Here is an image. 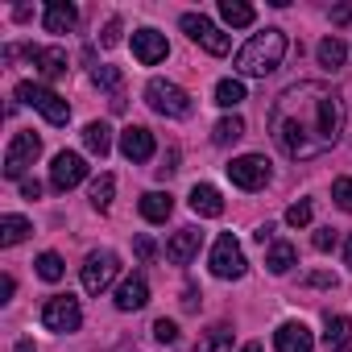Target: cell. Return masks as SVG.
<instances>
[{"mask_svg": "<svg viewBox=\"0 0 352 352\" xmlns=\"http://www.w3.org/2000/svg\"><path fill=\"white\" fill-rule=\"evenodd\" d=\"M340 133L344 100L327 83H290L270 108V137L294 162L323 157L340 141Z\"/></svg>", "mask_w": 352, "mask_h": 352, "instance_id": "obj_1", "label": "cell"}, {"mask_svg": "<svg viewBox=\"0 0 352 352\" xmlns=\"http://www.w3.org/2000/svg\"><path fill=\"white\" fill-rule=\"evenodd\" d=\"M282 58H286V34L282 30H261L236 50V71L253 75V79H265L282 67Z\"/></svg>", "mask_w": 352, "mask_h": 352, "instance_id": "obj_2", "label": "cell"}, {"mask_svg": "<svg viewBox=\"0 0 352 352\" xmlns=\"http://www.w3.org/2000/svg\"><path fill=\"white\" fill-rule=\"evenodd\" d=\"M145 104L157 112V116H170V120H187L195 112V100L170 79H149L145 83Z\"/></svg>", "mask_w": 352, "mask_h": 352, "instance_id": "obj_3", "label": "cell"}, {"mask_svg": "<svg viewBox=\"0 0 352 352\" xmlns=\"http://www.w3.org/2000/svg\"><path fill=\"white\" fill-rule=\"evenodd\" d=\"M17 100H21V104H30V108H38L50 124H67V120H71L67 100H63L58 91H50L46 83H17Z\"/></svg>", "mask_w": 352, "mask_h": 352, "instance_id": "obj_4", "label": "cell"}, {"mask_svg": "<svg viewBox=\"0 0 352 352\" xmlns=\"http://www.w3.org/2000/svg\"><path fill=\"white\" fill-rule=\"evenodd\" d=\"M245 270H249V261H245L241 241L232 232L216 236V245H212V274L224 278V282H236V278H245Z\"/></svg>", "mask_w": 352, "mask_h": 352, "instance_id": "obj_5", "label": "cell"}, {"mask_svg": "<svg viewBox=\"0 0 352 352\" xmlns=\"http://www.w3.org/2000/svg\"><path fill=\"white\" fill-rule=\"evenodd\" d=\"M116 274H120V257H116L112 249H96V253H87V261H83V290H87V294H104Z\"/></svg>", "mask_w": 352, "mask_h": 352, "instance_id": "obj_6", "label": "cell"}, {"mask_svg": "<svg viewBox=\"0 0 352 352\" xmlns=\"http://www.w3.org/2000/svg\"><path fill=\"white\" fill-rule=\"evenodd\" d=\"M79 323H83L79 298H71V294L46 298V307H42V327L46 331H79Z\"/></svg>", "mask_w": 352, "mask_h": 352, "instance_id": "obj_7", "label": "cell"}, {"mask_svg": "<svg viewBox=\"0 0 352 352\" xmlns=\"http://www.w3.org/2000/svg\"><path fill=\"white\" fill-rule=\"evenodd\" d=\"M228 179H232V187H241V191H261V187L270 183V162H265L261 153L232 157V162H228Z\"/></svg>", "mask_w": 352, "mask_h": 352, "instance_id": "obj_8", "label": "cell"}, {"mask_svg": "<svg viewBox=\"0 0 352 352\" xmlns=\"http://www.w3.org/2000/svg\"><path fill=\"white\" fill-rule=\"evenodd\" d=\"M38 153H42V137L38 133H17L9 141V153H5V179H21L38 162Z\"/></svg>", "mask_w": 352, "mask_h": 352, "instance_id": "obj_9", "label": "cell"}, {"mask_svg": "<svg viewBox=\"0 0 352 352\" xmlns=\"http://www.w3.org/2000/svg\"><path fill=\"white\" fill-rule=\"evenodd\" d=\"M183 30H187V38H191V42H199V46H204L208 54H216V58H224V54H228V46H232V42H228V34H220L204 13H187V17H183Z\"/></svg>", "mask_w": 352, "mask_h": 352, "instance_id": "obj_10", "label": "cell"}, {"mask_svg": "<svg viewBox=\"0 0 352 352\" xmlns=\"http://www.w3.org/2000/svg\"><path fill=\"white\" fill-rule=\"evenodd\" d=\"M83 179H87V162H83L79 153L63 149V153L54 157V166H50V187H54V191H71V187H79Z\"/></svg>", "mask_w": 352, "mask_h": 352, "instance_id": "obj_11", "label": "cell"}, {"mask_svg": "<svg viewBox=\"0 0 352 352\" xmlns=\"http://www.w3.org/2000/svg\"><path fill=\"white\" fill-rule=\"evenodd\" d=\"M133 54H137L141 67H157V63L170 54L166 34H157V30H137V34H133Z\"/></svg>", "mask_w": 352, "mask_h": 352, "instance_id": "obj_12", "label": "cell"}, {"mask_svg": "<svg viewBox=\"0 0 352 352\" xmlns=\"http://www.w3.org/2000/svg\"><path fill=\"white\" fill-rule=\"evenodd\" d=\"M120 153H124L129 162H149V157H153V133H149L145 124H129V129L120 133Z\"/></svg>", "mask_w": 352, "mask_h": 352, "instance_id": "obj_13", "label": "cell"}, {"mask_svg": "<svg viewBox=\"0 0 352 352\" xmlns=\"http://www.w3.org/2000/svg\"><path fill=\"white\" fill-rule=\"evenodd\" d=\"M274 348L278 352H311L315 348V336H311V327L307 323H282L278 331H274Z\"/></svg>", "mask_w": 352, "mask_h": 352, "instance_id": "obj_14", "label": "cell"}, {"mask_svg": "<svg viewBox=\"0 0 352 352\" xmlns=\"http://www.w3.org/2000/svg\"><path fill=\"white\" fill-rule=\"evenodd\" d=\"M25 54H30V63H34L46 79L67 75V50H58V46H30Z\"/></svg>", "mask_w": 352, "mask_h": 352, "instance_id": "obj_15", "label": "cell"}, {"mask_svg": "<svg viewBox=\"0 0 352 352\" xmlns=\"http://www.w3.org/2000/svg\"><path fill=\"white\" fill-rule=\"evenodd\" d=\"M199 241H204V232H199V228H183V232H174V236H170V245H166V257H170L174 265H187V261L199 253Z\"/></svg>", "mask_w": 352, "mask_h": 352, "instance_id": "obj_16", "label": "cell"}, {"mask_svg": "<svg viewBox=\"0 0 352 352\" xmlns=\"http://www.w3.org/2000/svg\"><path fill=\"white\" fill-rule=\"evenodd\" d=\"M191 212L204 216V220L224 216V199H220V191H216L212 183H195V187H191Z\"/></svg>", "mask_w": 352, "mask_h": 352, "instance_id": "obj_17", "label": "cell"}, {"mask_svg": "<svg viewBox=\"0 0 352 352\" xmlns=\"http://www.w3.org/2000/svg\"><path fill=\"white\" fill-rule=\"evenodd\" d=\"M145 302H149V282H145L141 274L124 278L120 290H116V311H141Z\"/></svg>", "mask_w": 352, "mask_h": 352, "instance_id": "obj_18", "label": "cell"}, {"mask_svg": "<svg viewBox=\"0 0 352 352\" xmlns=\"http://www.w3.org/2000/svg\"><path fill=\"white\" fill-rule=\"evenodd\" d=\"M75 21H79V9L67 5V0H50V5H46V17H42L46 34H71Z\"/></svg>", "mask_w": 352, "mask_h": 352, "instance_id": "obj_19", "label": "cell"}, {"mask_svg": "<svg viewBox=\"0 0 352 352\" xmlns=\"http://www.w3.org/2000/svg\"><path fill=\"white\" fill-rule=\"evenodd\" d=\"M141 216L149 220V224H166L170 220V212H174V199L166 195V191H149V195H141Z\"/></svg>", "mask_w": 352, "mask_h": 352, "instance_id": "obj_20", "label": "cell"}, {"mask_svg": "<svg viewBox=\"0 0 352 352\" xmlns=\"http://www.w3.org/2000/svg\"><path fill=\"white\" fill-rule=\"evenodd\" d=\"M83 145H87V153L108 157V149H112V129H108L104 120H91V124L83 129Z\"/></svg>", "mask_w": 352, "mask_h": 352, "instance_id": "obj_21", "label": "cell"}, {"mask_svg": "<svg viewBox=\"0 0 352 352\" xmlns=\"http://www.w3.org/2000/svg\"><path fill=\"white\" fill-rule=\"evenodd\" d=\"M220 17H224L228 25L245 30V25H253V21H257V9H253V5H245V0H220Z\"/></svg>", "mask_w": 352, "mask_h": 352, "instance_id": "obj_22", "label": "cell"}, {"mask_svg": "<svg viewBox=\"0 0 352 352\" xmlns=\"http://www.w3.org/2000/svg\"><path fill=\"white\" fill-rule=\"evenodd\" d=\"M298 261V253H294V245L290 241H274L270 245V253H265V265H270V274H290V265Z\"/></svg>", "mask_w": 352, "mask_h": 352, "instance_id": "obj_23", "label": "cell"}, {"mask_svg": "<svg viewBox=\"0 0 352 352\" xmlns=\"http://www.w3.org/2000/svg\"><path fill=\"white\" fill-rule=\"evenodd\" d=\"M25 236H30V220L25 216H5V220H0V245H5V249L21 245Z\"/></svg>", "mask_w": 352, "mask_h": 352, "instance_id": "obj_24", "label": "cell"}, {"mask_svg": "<svg viewBox=\"0 0 352 352\" xmlns=\"http://www.w3.org/2000/svg\"><path fill=\"white\" fill-rule=\"evenodd\" d=\"M323 340H327V348H344L348 340H352V319L348 315H327V331H323Z\"/></svg>", "mask_w": 352, "mask_h": 352, "instance_id": "obj_25", "label": "cell"}, {"mask_svg": "<svg viewBox=\"0 0 352 352\" xmlns=\"http://www.w3.org/2000/svg\"><path fill=\"white\" fill-rule=\"evenodd\" d=\"M228 348H232V327H228V323L208 327V336L195 344V352H228Z\"/></svg>", "mask_w": 352, "mask_h": 352, "instance_id": "obj_26", "label": "cell"}, {"mask_svg": "<svg viewBox=\"0 0 352 352\" xmlns=\"http://www.w3.org/2000/svg\"><path fill=\"white\" fill-rule=\"evenodd\" d=\"M315 54H319V63H323L327 71H336V67H344V58H348V46H344L340 38H323Z\"/></svg>", "mask_w": 352, "mask_h": 352, "instance_id": "obj_27", "label": "cell"}, {"mask_svg": "<svg viewBox=\"0 0 352 352\" xmlns=\"http://www.w3.org/2000/svg\"><path fill=\"white\" fill-rule=\"evenodd\" d=\"M112 195H116V179H112V174H100V179L91 183V208L96 212H108L112 208Z\"/></svg>", "mask_w": 352, "mask_h": 352, "instance_id": "obj_28", "label": "cell"}, {"mask_svg": "<svg viewBox=\"0 0 352 352\" xmlns=\"http://www.w3.org/2000/svg\"><path fill=\"white\" fill-rule=\"evenodd\" d=\"M216 104H220V108L245 104V83H241V79H220V83H216Z\"/></svg>", "mask_w": 352, "mask_h": 352, "instance_id": "obj_29", "label": "cell"}, {"mask_svg": "<svg viewBox=\"0 0 352 352\" xmlns=\"http://www.w3.org/2000/svg\"><path fill=\"white\" fill-rule=\"evenodd\" d=\"M245 137V120L241 116H224L216 129H212V141L216 145H232V141H241Z\"/></svg>", "mask_w": 352, "mask_h": 352, "instance_id": "obj_30", "label": "cell"}, {"mask_svg": "<svg viewBox=\"0 0 352 352\" xmlns=\"http://www.w3.org/2000/svg\"><path fill=\"white\" fill-rule=\"evenodd\" d=\"M63 274H67V265H63L58 253H42V257H38V278H42V282H58Z\"/></svg>", "mask_w": 352, "mask_h": 352, "instance_id": "obj_31", "label": "cell"}, {"mask_svg": "<svg viewBox=\"0 0 352 352\" xmlns=\"http://www.w3.org/2000/svg\"><path fill=\"white\" fill-rule=\"evenodd\" d=\"M91 83L104 87V91H120V71L116 67H96L91 71Z\"/></svg>", "mask_w": 352, "mask_h": 352, "instance_id": "obj_32", "label": "cell"}, {"mask_svg": "<svg viewBox=\"0 0 352 352\" xmlns=\"http://www.w3.org/2000/svg\"><path fill=\"white\" fill-rule=\"evenodd\" d=\"M286 224H290V228H307V224H311V204H307V199L290 204V212H286Z\"/></svg>", "mask_w": 352, "mask_h": 352, "instance_id": "obj_33", "label": "cell"}, {"mask_svg": "<svg viewBox=\"0 0 352 352\" xmlns=\"http://www.w3.org/2000/svg\"><path fill=\"white\" fill-rule=\"evenodd\" d=\"M331 199H336V208L352 212V179H336L331 183Z\"/></svg>", "mask_w": 352, "mask_h": 352, "instance_id": "obj_34", "label": "cell"}, {"mask_svg": "<svg viewBox=\"0 0 352 352\" xmlns=\"http://www.w3.org/2000/svg\"><path fill=\"white\" fill-rule=\"evenodd\" d=\"M153 336H157L162 344H174V340H179V323H174V319H157V323H153Z\"/></svg>", "mask_w": 352, "mask_h": 352, "instance_id": "obj_35", "label": "cell"}, {"mask_svg": "<svg viewBox=\"0 0 352 352\" xmlns=\"http://www.w3.org/2000/svg\"><path fill=\"white\" fill-rule=\"evenodd\" d=\"M116 42H120V17H112L100 34V46H116Z\"/></svg>", "mask_w": 352, "mask_h": 352, "instance_id": "obj_36", "label": "cell"}, {"mask_svg": "<svg viewBox=\"0 0 352 352\" xmlns=\"http://www.w3.org/2000/svg\"><path fill=\"white\" fill-rule=\"evenodd\" d=\"M315 249H319V253L336 249V228H319V232H315Z\"/></svg>", "mask_w": 352, "mask_h": 352, "instance_id": "obj_37", "label": "cell"}, {"mask_svg": "<svg viewBox=\"0 0 352 352\" xmlns=\"http://www.w3.org/2000/svg\"><path fill=\"white\" fill-rule=\"evenodd\" d=\"M137 257H141V261H153V257H157V245H153L149 236H137Z\"/></svg>", "mask_w": 352, "mask_h": 352, "instance_id": "obj_38", "label": "cell"}, {"mask_svg": "<svg viewBox=\"0 0 352 352\" xmlns=\"http://www.w3.org/2000/svg\"><path fill=\"white\" fill-rule=\"evenodd\" d=\"M174 162H179V149H170V153H166V166H157V179H170V174L179 170Z\"/></svg>", "mask_w": 352, "mask_h": 352, "instance_id": "obj_39", "label": "cell"}, {"mask_svg": "<svg viewBox=\"0 0 352 352\" xmlns=\"http://www.w3.org/2000/svg\"><path fill=\"white\" fill-rule=\"evenodd\" d=\"M21 195H25V199H38V195H42V183H38V179H21Z\"/></svg>", "mask_w": 352, "mask_h": 352, "instance_id": "obj_40", "label": "cell"}, {"mask_svg": "<svg viewBox=\"0 0 352 352\" xmlns=\"http://www.w3.org/2000/svg\"><path fill=\"white\" fill-rule=\"evenodd\" d=\"M253 236H257V245H274V224H261Z\"/></svg>", "mask_w": 352, "mask_h": 352, "instance_id": "obj_41", "label": "cell"}, {"mask_svg": "<svg viewBox=\"0 0 352 352\" xmlns=\"http://www.w3.org/2000/svg\"><path fill=\"white\" fill-rule=\"evenodd\" d=\"M307 286H336V278L331 274H311V278H302Z\"/></svg>", "mask_w": 352, "mask_h": 352, "instance_id": "obj_42", "label": "cell"}, {"mask_svg": "<svg viewBox=\"0 0 352 352\" xmlns=\"http://www.w3.org/2000/svg\"><path fill=\"white\" fill-rule=\"evenodd\" d=\"M13 290H17V282H13V274H5V286H0V294H5V302L13 298Z\"/></svg>", "mask_w": 352, "mask_h": 352, "instance_id": "obj_43", "label": "cell"}, {"mask_svg": "<svg viewBox=\"0 0 352 352\" xmlns=\"http://www.w3.org/2000/svg\"><path fill=\"white\" fill-rule=\"evenodd\" d=\"M352 21V5H344V9H336V25H348Z\"/></svg>", "mask_w": 352, "mask_h": 352, "instance_id": "obj_44", "label": "cell"}, {"mask_svg": "<svg viewBox=\"0 0 352 352\" xmlns=\"http://www.w3.org/2000/svg\"><path fill=\"white\" fill-rule=\"evenodd\" d=\"M344 265L352 270V236H348V245H344Z\"/></svg>", "mask_w": 352, "mask_h": 352, "instance_id": "obj_45", "label": "cell"}, {"mask_svg": "<svg viewBox=\"0 0 352 352\" xmlns=\"http://www.w3.org/2000/svg\"><path fill=\"white\" fill-rule=\"evenodd\" d=\"M17 352H34V340H21V344H17Z\"/></svg>", "mask_w": 352, "mask_h": 352, "instance_id": "obj_46", "label": "cell"}, {"mask_svg": "<svg viewBox=\"0 0 352 352\" xmlns=\"http://www.w3.org/2000/svg\"><path fill=\"white\" fill-rule=\"evenodd\" d=\"M241 352H261V344H245V348H241Z\"/></svg>", "mask_w": 352, "mask_h": 352, "instance_id": "obj_47", "label": "cell"}, {"mask_svg": "<svg viewBox=\"0 0 352 352\" xmlns=\"http://www.w3.org/2000/svg\"><path fill=\"white\" fill-rule=\"evenodd\" d=\"M340 352H348V348H340Z\"/></svg>", "mask_w": 352, "mask_h": 352, "instance_id": "obj_48", "label": "cell"}]
</instances>
